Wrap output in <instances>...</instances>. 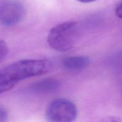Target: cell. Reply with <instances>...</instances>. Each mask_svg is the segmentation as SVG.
<instances>
[{
  "label": "cell",
  "mask_w": 122,
  "mask_h": 122,
  "mask_svg": "<svg viewBox=\"0 0 122 122\" xmlns=\"http://www.w3.org/2000/svg\"><path fill=\"white\" fill-rule=\"evenodd\" d=\"M51 64L47 60H19L0 70V94L13 89L19 82L26 79L46 73Z\"/></svg>",
  "instance_id": "obj_1"
},
{
  "label": "cell",
  "mask_w": 122,
  "mask_h": 122,
  "mask_svg": "<svg viewBox=\"0 0 122 122\" xmlns=\"http://www.w3.org/2000/svg\"><path fill=\"white\" fill-rule=\"evenodd\" d=\"M81 27L78 22L69 21L54 26L48 35V43L53 50L66 52L75 45L79 38Z\"/></svg>",
  "instance_id": "obj_2"
},
{
  "label": "cell",
  "mask_w": 122,
  "mask_h": 122,
  "mask_svg": "<svg viewBox=\"0 0 122 122\" xmlns=\"http://www.w3.org/2000/svg\"><path fill=\"white\" fill-rule=\"evenodd\" d=\"M77 115L76 105L72 101L64 98L54 100L46 111V118L50 122H71L76 119Z\"/></svg>",
  "instance_id": "obj_3"
},
{
  "label": "cell",
  "mask_w": 122,
  "mask_h": 122,
  "mask_svg": "<svg viewBox=\"0 0 122 122\" xmlns=\"http://www.w3.org/2000/svg\"><path fill=\"white\" fill-rule=\"evenodd\" d=\"M25 10L17 0L0 1V25L12 26L20 22L23 18Z\"/></svg>",
  "instance_id": "obj_4"
},
{
  "label": "cell",
  "mask_w": 122,
  "mask_h": 122,
  "mask_svg": "<svg viewBox=\"0 0 122 122\" xmlns=\"http://www.w3.org/2000/svg\"><path fill=\"white\" fill-rule=\"evenodd\" d=\"M60 86V82L57 79L48 77L33 83L31 86V89L38 94H52L58 91Z\"/></svg>",
  "instance_id": "obj_5"
},
{
  "label": "cell",
  "mask_w": 122,
  "mask_h": 122,
  "mask_svg": "<svg viewBox=\"0 0 122 122\" xmlns=\"http://www.w3.org/2000/svg\"><path fill=\"white\" fill-rule=\"evenodd\" d=\"M90 62V58L86 56H71L63 60V66L67 70L76 71L86 69L89 66Z\"/></svg>",
  "instance_id": "obj_6"
},
{
  "label": "cell",
  "mask_w": 122,
  "mask_h": 122,
  "mask_svg": "<svg viewBox=\"0 0 122 122\" xmlns=\"http://www.w3.org/2000/svg\"><path fill=\"white\" fill-rule=\"evenodd\" d=\"M8 52V48L4 41H0V61L7 56Z\"/></svg>",
  "instance_id": "obj_7"
},
{
  "label": "cell",
  "mask_w": 122,
  "mask_h": 122,
  "mask_svg": "<svg viewBox=\"0 0 122 122\" xmlns=\"http://www.w3.org/2000/svg\"><path fill=\"white\" fill-rule=\"evenodd\" d=\"M8 117V111L2 105L0 104V122H6Z\"/></svg>",
  "instance_id": "obj_8"
},
{
  "label": "cell",
  "mask_w": 122,
  "mask_h": 122,
  "mask_svg": "<svg viewBox=\"0 0 122 122\" xmlns=\"http://www.w3.org/2000/svg\"><path fill=\"white\" fill-rule=\"evenodd\" d=\"M115 13L118 17L122 19V1L116 8Z\"/></svg>",
  "instance_id": "obj_9"
},
{
  "label": "cell",
  "mask_w": 122,
  "mask_h": 122,
  "mask_svg": "<svg viewBox=\"0 0 122 122\" xmlns=\"http://www.w3.org/2000/svg\"><path fill=\"white\" fill-rule=\"evenodd\" d=\"M78 1L83 3H89V2H92L94 1H95L96 0H77Z\"/></svg>",
  "instance_id": "obj_10"
}]
</instances>
